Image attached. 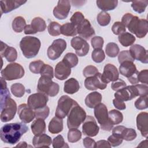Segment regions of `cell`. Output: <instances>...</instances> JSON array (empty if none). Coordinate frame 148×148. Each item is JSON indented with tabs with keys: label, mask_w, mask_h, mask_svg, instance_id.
<instances>
[{
	"label": "cell",
	"mask_w": 148,
	"mask_h": 148,
	"mask_svg": "<svg viewBox=\"0 0 148 148\" xmlns=\"http://www.w3.org/2000/svg\"><path fill=\"white\" fill-rule=\"evenodd\" d=\"M28 131V127L23 123L6 124L1 128V139L8 144L14 145Z\"/></svg>",
	"instance_id": "6da1fadb"
},
{
	"label": "cell",
	"mask_w": 148,
	"mask_h": 148,
	"mask_svg": "<svg viewBox=\"0 0 148 148\" xmlns=\"http://www.w3.org/2000/svg\"><path fill=\"white\" fill-rule=\"evenodd\" d=\"M40 40L34 36L23 37L20 42V47L25 57L31 58L35 57L40 47Z\"/></svg>",
	"instance_id": "7a4b0ae2"
},
{
	"label": "cell",
	"mask_w": 148,
	"mask_h": 148,
	"mask_svg": "<svg viewBox=\"0 0 148 148\" xmlns=\"http://www.w3.org/2000/svg\"><path fill=\"white\" fill-rule=\"evenodd\" d=\"M67 126L69 129L77 128L86 118L85 110L76 102L67 115Z\"/></svg>",
	"instance_id": "3957f363"
},
{
	"label": "cell",
	"mask_w": 148,
	"mask_h": 148,
	"mask_svg": "<svg viewBox=\"0 0 148 148\" xmlns=\"http://www.w3.org/2000/svg\"><path fill=\"white\" fill-rule=\"evenodd\" d=\"M130 32L134 34L136 37H145L148 31V22L146 19H140L136 16H133L125 25Z\"/></svg>",
	"instance_id": "277c9868"
},
{
	"label": "cell",
	"mask_w": 148,
	"mask_h": 148,
	"mask_svg": "<svg viewBox=\"0 0 148 148\" xmlns=\"http://www.w3.org/2000/svg\"><path fill=\"white\" fill-rule=\"evenodd\" d=\"M51 78L41 76L38 80L37 91L50 97L57 95L60 90L59 85L53 82Z\"/></svg>",
	"instance_id": "5b68a950"
},
{
	"label": "cell",
	"mask_w": 148,
	"mask_h": 148,
	"mask_svg": "<svg viewBox=\"0 0 148 148\" xmlns=\"http://www.w3.org/2000/svg\"><path fill=\"white\" fill-rule=\"evenodd\" d=\"M94 115L98 123L101 125V128L104 131H110L113 125L111 123L108 117V109L105 105L99 103L94 108Z\"/></svg>",
	"instance_id": "8992f818"
},
{
	"label": "cell",
	"mask_w": 148,
	"mask_h": 148,
	"mask_svg": "<svg viewBox=\"0 0 148 148\" xmlns=\"http://www.w3.org/2000/svg\"><path fill=\"white\" fill-rule=\"evenodd\" d=\"M2 77L6 80H13L21 79L24 75V69L19 64L13 62L8 64L7 66L1 70Z\"/></svg>",
	"instance_id": "52a82bcc"
},
{
	"label": "cell",
	"mask_w": 148,
	"mask_h": 148,
	"mask_svg": "<svg viewBox=\"0 0 148 148\" xmlns=\"http://www.w3.org/2000/svg\"><path fill=\"white\" fill-rule=\"evenodd\" d=\"M1 120L7 122L12 120L17 111V104L10 97L5 101L1 102Z\"/></svg>",
	"instance_id": "ba28073f"
},
{
	"label": "cell",
	"mask_w": 148,
	"mask_h": 148,
	"mask_svg": "<svg viewBox=\"0 0 148 148\" xmlns=\"http://www.w3.org/2000/svg\"><path fill=\"white\" fill-rule=\"evenodd\" d=\"M76 103V101L71 98L68 95L61 96L58 101V104L55 112L56 116L62 119L65 118Z\"/></svg>",
	"instance_id": "9c48e42d"
},
{
	"label": "cell",
	"mask_w": 148,
	"mask_h": 148,
	"mask_svg": "<svg viewBox=\"0 0 148 148\" xmlns=\"http://www.w3.org/2000/svg\"><path fill=\"white\" fill-rule=\"evenodd\" d=\"M66 48V42L65 40L63 39H56L47 49V57L51 60H55L60 57Z\"/></svg>",
	"instance_id": "30bf717a"
},
{
	"label": "cell",
	"mask_w": 148,
	"mask_h": 148,
	"mask_svg": "<svg viewBox=\"0 0 148 148\" xmlns=\"http://www.w3.org/2000/svg\"><path fill=\"white\" fill-rule=\"evenodd\" d=\"M49 98L47 95L42 92H37L29 95L27 99V105L33 110L47 106Z\"/></svg>",
	"instance_id": "8fae6325"
},
{
	"label": "cell",
	"mask_w": 148,
	"mask_h": 148,
	"mask_svg": "<svg viewBox=\"0 0 148 148\" xmlns=\"http://www.w3.org/2000/svg\"><path fill=\"white\" fill-rule=\"evenodd\" d=\"M139 96V92L136 85L126 86L114 93L115 98L123 101H127Z\"/></svg>",
	"instance_id": "7c38bea8"
},
{
	"label": "cell",
	"mask_w": 148,
	"mask_h": 148,
	"mask_svg": "<svg viewBox=\"0 0 148 148\" xmlns=\"http://www.w3.org/2000/svg\"><path fill=\"white\" fill-rule=\"evenodd\" d=\"M84 86L88 90H95L98 88L104 90L106 88L107 83H105L101 76V73L98 72L93 76L86 77L84 80Z\"/></svg>",
	"instance_id": "4fadbf2b"
},
{
	"label": "cell",
	"mask_w": 148,
	"mask_h": 148,
	"mask_svg": "<svg viewBox=\"0 0 148 148\" xmlns=\"http://www.w3.org/2000/svg\"><path fill=\"white\" fill-rule=\"evenodd\" d=\"M71 45L75 50L76 54L80 57L85 56L88 53L89 45L86 40L80 36L73 37L71 40Z\"/></svg>",
	"instance_id": "5bb4252c"
},
{
	"label": "cell",
	"mask_w": 148,
	"mask_h": 148,
	"mask_svg": "<svg viewBox=\"0 0 148 148\" xmlns=\"http://www.w3.org/2000/svg\"><path fill=\"white\" fill-rule=\"evenodd\" d=\"M99 128L94 118L91 116H86L82 125V132L84 135L88 136H95L99 132Z\"/></svg>",
	"instance_id": "9a60e30c"
},
{
	"label": "cell",
	"mask_w": 148,
	"mask_h": 148,
	"mask_svg": "<svg viewBox=\"0 0 148 148\" xmlns=\"http://www.w3.org/2000/svg\"><path fill=\"white\" fill-rule=\"evenodd\" d=\"M70 9L69 1H58L57 5L53 9V15L57 19L64 20L68 17Z\"/></svg>",
	"instance_id": "2e32d148"
},
{
	"label": "cell",
	"mask_w": 148,
	"mask_h": 148,
	"mask_svg": "<svg viewBox=\"0 0 148 148\" xmlns=\"http://www.w3.org/2000/svg\"><path fill=\"white\" fill-rule=\"evenodd\" d=\"M17 113L20 119L24 123H29L35 117L34 110L25 103H23L18 106Z\"/></svg>",
	"instance_id": "e0dca14e"
},
{
	"label": "cell",
	"mask_w": 148,
	"mask_h": 148,
	"mask_svg": "<svg viewBox=\"0 0 148 148\" xmlns=\"http://www.w3.org/2000/svg\"><path fill=\"white\" fill-rule=\"evenodd\" d=\"M134 58L142 63L147 64L148 62V54L147 50L141 45L135 44L130 47L129 50Z\"/></svg>",
	"instance_id": "ac0fdd59"
},
{
	"label": "cell",
	"mask_w": 148,
	"mask_h": 148,
	"mask_svg": "<svg viewBox=\"0 0 148 148\" xmlns=\"http://www.w3.org/2000/svg\"><path fill=\"white\" fill-rule=\"evenodd\" d=\"M76 30L77 33L79 34L80 37L85 39H89L95 34L93 27L90 22L87 19H84L76 27Z\"/></svg>",
	"instance_id": "d6986e66"
},
{
	"label": "cell",
	"mask_w": 148,
	"mask_h": 148,
	"mask_svg": "<svg viewBox=\"0 0 148 148\" xmlns=\"http://www.w3.org/2000/svg\"><path fill=\"white\" fill-rule=\"evenodd\" d=\"M103 81L108 83L110 82H114L119 79V73L116 67L111 64H107L103 68L102 74H101Z\"/></svg>",
	"instance_id": "ffe728a7"
},
{
	"label": "cell",
	"mask_w": 148,
	"mask_h": 148,
	"mask_svg": "<svg viewBox=\"0 0 148 148\" xmlns=\"http://www.w3.org/2000/svg\"><path fill=\"white\" fill-rule=\"evenodd\" d=\"M148 114L146 112H140L136 117V126L142 135L145 138L148 136Z\"/></svg>",
	"instance_id": "44dd1931"
},
{
	"label": "cell",
	"mask_w": 148,
	"mask_h": 148,
	"mask_svg": "<svg viewBox=\"0 0 148 148\" xmlns=\"http://www.w3.org/2000/svg\"><path fill=\"white\" fill-rule=\"evenodd\" d=\"M27 2V1H18V0H5L1 1V13H7L17 8L20 7L24 3Z\"/></svg>",
	"instance_id": "7402d4cb"
},
{
	"label": "cell",
	"mask_w": 148,
	"mask_h": 148,
	"mask_svg": "<svg viewBox=\"0 0 148 148\" xmlns=\"http://www.w3.org/2000/svg\"><path fill=\"white\" fill-rule=\"evenodd\" d=\"M0 54L1 57H5L9 62H13L16 60L17 57V53L14 47L8 46L2 41L1 42V51Z\"/></svg>",
	"instance_id": "603a6c76"
},
{
	"label": "cell",
	"mask_w": 148,
	"mask_h": 148,
	"mask_svg": "<svg viewBox=\"0 0 148 148\" xmlns=\"http://www.w3.org/2000/svg\"><path fill=\"white\" fill-rule=\"evenodd\" d=\"M71 73V69L65 63L61 61L57 63L55 67V77L60 80H63L67 79Z\"/></svg>",
	"instance_id": "cb8c5ba5"
},
{
	"label": "cell",
	"mask_w": 148,
	"mask_h": 148,
	"mask_svg": "<svg viewBox=\"0 0 148 148\" xmlns=\"http://www.w3.org/2000/svg\"><path fill=\"white\" fill-rule=\"evenodd\" d=\"M119 72L121 75L130 77L138 72L135 65L131 61H125L120 64L119 66Z\"/></svg>",
	"instance_id": "d4e9b609"
},
{
	"label": "cell",
	"mask_w": 148,
	"mask_h": 148,
	"mask_svg": "<svg viewBox=\"0 0 148 148\" xmlns=\"http://www.w3.org/2000/svg\"><path fill=\"white\" fill-rule=\"evenodd\" d=\"M32 143L34 147H49L52 143L51 138L45 134L39 135H35L32 139Z\"/></svg>",
	"instance_id": "484cf974"
},
{
	"label": "cell",
	"mask_w": 148,
	"mask_h": 148,
	"mask_svg": "<svg viewBox=\"0 0 148 148\" xmlns=\"http://www.w3.org/2000/svg\"><path fill=\"white\" fill-rule=\"evenodd\" d=\"M102 98V95L99 92L97 91L90 92L85 98V104L90 108H94L96 105L101 103Z\"/></svg>",
	"instance_id": "4316f807"
},
{
	"label": "cell",
	"mask_w": 148,
	"mask_h": 148,
	"mask_svg": "<svg viewBox=\"0 0 148 148\" xmlns=\"http://www.w3.org/2000/svg\"><path fill=\"white\" fill-rule=\"evenodd\" d=\"M49 131L51 134H58L63 130V121L57 116L52 118L48 126Z\"/></svg>",
	"instance_id": "83f0119b"
},
{
	"label": "cell",
	"mask_w": 148,
	"mask_h": 148,
	"mask_svg": "<svg viewBox=\"0 0 148 148\" xmlns=\"http://www.w3.org/2000/svg\"><path fill=\"white\" fill-rule=\"evenodd\" d=\"M80 85L79 82L75 78H70L64 83V91L69 94H73L79 91Z\"/></svg>",
	"instance_id": "f1b7e54d"
},
{
	"label": "cell",
	"mask_w": 148,
	"mask_h": 148,
	"mask_svg": "<svg viewBox=\"0 0 148 148\" xmlns=\"http://www.w3.org/2000/svg\"><path fill=\"white\" fill-rule=\"evenodd\" d=\"M31 128L34 135L43 134L46 131V123L44 119H36L32 122Z\"/></svg>",
	"instance_id": "f546056e"
},
{
	"label": "cell",
	"mask_w": 148,
	"mask_h": 148,
	"mask_svg": "<svg viewBox=\"0 0 148 148\" xmlns=\"http://www.w3.org/2000/svg\"><path fill=\"white\" fill-rule=\"evenodd\" d=\"M96 3L97 6L103 11L112 10L114 9L117 5L118 1L117 0H99L97 1Z\"/></svg>",
	"instance_id": "4dcf8cb0"
},
{
	"label": "cell",
	"mask_w": 148,
	"mask_h": 148,
	"mask_svg": "<svg viewBox=\"0 0 148 148\" xmlns=\"http://www.w3.org/2000/svg\"><path fill=\"white\" fill-rule=\"evenodd\" d=\"M30 25L35 34L38 32L44 31L46 28V24L45 21L39 17H35L32 20Z\"/></svg>",
	"instance_id": "1f68e13d"
},
{
	"label": "cell",
	"mask_w": 148,
	"mask_h": 148,
	"mask_svg": "<svg viewBox=\"0 0 148 148\" xmlns=\"http://www.w3.org/2000/svg\"><path fill=\"white\" fill-rule=\"evenodd\" d=\"M118 39L122 46L128 47L132 45L135 42V37L132 34L125 32L119 35Z\"/></svg>",
	"instance_id": "d6a6232c"
},
{
	"label": "cell",
	"mask_w": 148,
	"mask_h": 148,
	"mask_svg": "<svg viewBox=\"0 0 148 148\" xmlns=\"http://www.w3.org/2000/svg\"><path fill=\"white\" fill-rule=\"evenodd\" d=\"M61 34L67 36H76L77 34L76 27L71 23H66L61 25Z\"/></svg>",
	"instance_id": "836d02e7"
},
{
	"label": "cell",
	"mask_w": 148,
	"mask_h": 148,
	"mask_svg": "<svg viewBox=\"0 0 148 148\" xmlns=\"http://www.w3.org/2000/svg\"><path fill=\"white\" fill-rule=\"evenodd\" d=\"M108 117L110 121L113 125L119 124L123 120V115L119 110L113 109L108 112Z\"/></svg>",
	"instance_id": "e575fe53"
},
{
	"label": "cell",
	"mask_w": 148,
	"mask_h": 148,
	"mask_svg": "<svg viewBox=\"0 0 148 148\" xmlns=\"http://www.w3.org/2000/svg\"><path fill=\"white\" fill-rule=\"evenodd\" d=\"M25 19L21 16H17L14 18L12 22V28L16 32H21L24 29L26 26Z\"/></svg>",
	"instance_id": "d590c367"
},
{
	"label": "cell",
	"mask_w": 148,
	"mask_h": 148,
	"mask_svg": "<svg viewBox=\"0 0 148 148\" xmlns=\"http://www.w3.org/2000/svg\"><path fill=\"white\" fill-rule=\"evenodd\" d=\"M70 68L76 66L78 64V58L73 53H68L65 54L62 60Z\"/></svg>",
	"instance_id": "8d00e7d4"
},
{
	"label": "cell",
	"mask_w": 148,
	"mask_h": 148,
	"mask_svg": "<svg viewBox=\"0 0 148 148\" xmlns=\"http://www.w3.org/2000/svg\"><path fill=\"white\" fill-rule=\"evenodd\" d=\"M137 134L133 128H128L125 127L120 134V136L123 139L127 141H131L136 138Z\"/></svg>",
	"instance_id": "74e56055"
},
{
	"label": "cell",
	"mask_w": 148,
	"mask_h": 148,
	"mask_svg": "<svg viewBox=\"0 0 148 148\" xmlns=\"http://www.w3.org/2000/svg\"><path fill=\"white\" fill-rule=\"evenodd\" d=\"M105 52L108 57H115L119 53V47L116 43L110 42L106 46Z\"/></svg>",
	"instance_id": "f35d334b"
},
{
	"label": "cell",
	"mask_w": 148,
	"mask_h": 148,
	"mask_svg": "<svg viewBox=\"0 0 148 148\" xmlns=\"http://www.w3.org/2000/svg\"><path fill=\"white\" fill-rule=\"evenodd\" d=\"M147 5H148L147 0L135 1L132 2L131 7L132 8L133 10L135 12L138 13H142L145 12Z\"/></svg>",
	"instance_id": "ab89813d"
},
{
	"label": "cell",
	"mask_w": 148,
	"mask_h": 148,
	"mask_svg": "<svg viewBox=\"0 0 148 148\" xmlns=\"http://www.w3.org/2000/svg\"><path fill=\"white\" fill-rule=\"evenodd\" d=\"M10 90L13 95L18 98H20L23 97L25 91L24 86L22 84L19 83L13 84L11 86Z\"/></svg>",
	"instance_id": "60d3db41"
},
{
	"label": "cell",
	"mask_w": 148,
	"mask_h": 148,
	"mask_svg": "<svg viewBox=\"0 0 148 148\" xmlns=\"http://www.w3.org/2000/svg\"><path fill=\"white\" fill-rule=\"evenodd\" d=\"M82 138V133L77 128H70L68 132V140L71 143L79 141Z\"/></svg>",
	"instance_id": "b9f144b4"
},
{
	"label": "cell",
	"mask_w": 148,
	"mask_h": 148,
	"mask_svg": "<svg viewBox=\"0 0 148 148\" xmlns=\"http://www.w3.org/2000/svg\"><path fill=\"white\" fill-rule=\"evenodd\" d=\"M110 14L105 11L101 12L97 16V20L101 26H106L110 21Z\"/></svg>",
	"instance_id": "7bdbcfd3"
},
{
	"label": "cell",
	"mask_w": 148,
	"mask_h": 148,
	"mask_svg": "<svg viewBox=\"0 0 148 148\" xmlns=\"http://www.w3.org/2000/svg\"><path fill=\"white\" fill-rule=\"evenodd\" d=\"M61 25L57 22H51L47 28L49 34L53 36L60 35L61 34Z\"/></svg>",
	"instance_id": "ee69618b"
},
{
	"label": "cell",
	"mask_w": 148,
	"mask_h": 148,
	"mask_svg": "<svg viewBox=\"0 0 148 148\" xmlns=\"http://www.w3.org/2000/svg\"><path fill=\"white\" fill-rule=\"evenodd\" d=\"M91 58L94 62L100 63L102 62L105 58V53L102 49H94L91 53Z\"/></svg>",
	"instance_id": "f6af8a7d"
},
{
	"label": "cell",
	"mask_w": 148,
	"mask_h": 148,
	"mask_svg": "<svg viewBox=\"0 0 148 148\" xmlns=\"http://www.w3.org/2000/svg\"><path fill=\"white\" fill-rule=\"evenodd\" d=\"M44 64V62L41 60L32 61L29 64V69L31 72L35 74H38L40 73Z\"/></svg>",
	"instance_id": "bcb514c9"
},
{
	"label": "cell",
	"mask_w": 148,
	"mask_h": 148,
	"mask_svg": "<svg viewBox=\"0 0 148 148\" xmlns=\"http://www.w3.org/2000/svg\"><path fill=\"white\" fill-rule=\"evenodd\" d=\"M118 60L119 62L121 64L125 61L134 62L135 60L129 50H123L119 53L118 56Z\"/></svg>",
	"instance_id": "7dc6e473"
},
{
	"label": "cell",
	"mask_w": 148,
	"mask_h": 148,
	"mask_svg": "<svg viewBox=\"0 0 148 148\" xmlns=\"http://www.w3.org/2000/svg\"><path fill=\"white\" fill-rule=\"evenodd\" d=\"M34 112L36 119H42L45 120L48 117L50 113V109L47 106H46L43 108L34 110Z\"/></svg>",
	"instance_id": "c3c4849f"
},
{
	"label": "cell",
	"mask_w": 148,
	"mask_h": 148,
	"mask_svg": "<svg viewBox=\"0 0 148 148\" xmlns=\"http://www.w3.org/2000/svg\"><path fill=\"white\" fill-rule=\"evenodd\" d=\"M53 147L54 148L68 147L69 146L65 142L64 138L61 135H58L53 140Z\"/></svg>",
	"instance_id": "681fc988"
},
{
	"label": "cell",
	"mask_w": 148,
	"mask_h": 148,
	"mask_svg": "<svg viewBox=\"0 0 148 148\" xmlns=\"http://www.w3.org/2000/svg\"><path fill=\"white\" fill-rule=\"evenodd\" d=\"M112 31L114 35H120L124 32H125L126 27L120 21L115 22L112 27Z\"/></svg>",
	"instance_id": "f907efd6"
},
{
	"label": "cell",
	"mask_w": 148,
	"mask_h": 148,
	"mask_svg": "<svg viewBox=\"0 0 148 148\" xmlns=\"http://www.w3.org/2000/svg\"><path fill=\"white\" fill-rule=\"evenodd\" d=\"M147 95L140 96V97L135 102V108L138 110H143L147 108Z\"/></svg>",
	"instance_id": "816d5d0a"
},
{
	"label": "cell",
	"mask_w": 148,
	"mask_h": 148,
	"mask_svg": "<svg viewBox=\"0 0 148 148\" xmlns=\"http://www.w3.org/2000/svg\"><path fill=\"white\" fill-rule=\"evenodd\" d=\"M84 19V16L82 14V13L80 12H76L71 17L70 21L71 23L73 24L76 27Z\"/></svg>",
	"instance_id": "f5cc1de1"
},
{
	"label": "cell",
	"mask_w": 148,
	"mask_h": 148,
	"mask_svg": "<svg viewBox=\"0 0 148 148\" xmlns=\"http://www.w3.org/2000/svg\"><path fill=\"white\" fill-rule=\"evenodd\" d=\"M98 72H99L98 70L95 66L93 65H88L84 68L83 74L84 77H88L94 76Z\"/></svg>",
	"instance_id": "db71d44e"
},
{
	"label": "cell",
	"mask_w": 148,
	"mask_h": 148,
	"mask_svg": "<svg viewBox=\"0 0 148 148\" xmlns=\"http://www.w3.org/2000/svg\"><path fill=\"white\" fill-rule=\"evenodd\" d=\"M104 41L103 39L99 36L93 37L91 40V44L94 49H102Z\"/></svg>",
	"instance_id": "11a10c76"
},
{
	"label": "cell",
	"mask_w": 148,
	"mask_h": 148,
	"mask_svg": "<svg viewBox=\"0 0 148 148\" xmlns=\"http://www.w3.org/2000/svg\"><path fill=\"white\" fill-rule=\"evenodd\" d=\"M40 74L41 76H45L53 79L54 76L53 67L48 64H44L40 71Z\"/></svg>",
	"instance_id": "9f6ffc18"
},
{
	"label": "cell",
	"mask_w": 148,
	"mask_h": 148,
	"mask_svg": "<svg viewBox=\"0 0 148 148\" xmlns=\"http://www.w3.org/2000/svg\"><path fill=\"white\" fill-rule=\"evenodd\" d=\"M123 139L121 138L114 134L109 136L108 138V141L109 142L111 146L113 147H116L121 145L123 142Z\"/></svg>",
	"instance_id": "6f0895ef"
},
{
	"label": "cell",
	"mask_w": 148,
	"mask_h": 148,
	"mask_svg": "<svg viewBox=\"0 0 148 148\" xmlns=\"http://www.w3.org/2000/svg\"><path fill=\"white\" fill-rule=\"evenodd\" d=\"M126 86V83L120 79H118L117 80L113 82V83L111 84L112 89L115 91H117Z\"/></svg>",
	"instance_id": "680465c9"
},
{
	"label": "cell",
	"mask_w": 148,
	"mask_h": 148,
	"mask_svg": "<svg viewBox=\"0 0 148 148\" xmlns=\"http://www.w3.org/2000/svg\"><path fill=\"white\" fill-rule=\"evenodd\" d=\"M137 78L139 82L145 83L147 84L148 83V71L145 69L138 72L137 75Z\"/></svg>",
	"instance_id": "91938a15"
},
{
	"label": "cell",
	"mask_w": 148,
	"mask_h": 148,
	"mask_svg": "<svg viewBox=\"0 0 148 148\" xmlns=\"http://www.w3.org/2000/svg\"><path fill=\"white\" fill-rule=\"evenodd\" d=\"M83 145L86 148H95L97 147L95 141L90 137H86L83 140Z\"/></svg>",
	"instance_id": "94428289"
},
{
	"label": "cell",
	"mask_w": 148,
	"mask_h": 148,
	"mask_svg": "<svg viewBox=\"0 0 148 148\" xmlns=\"http://www.w3.org/2000/svg\"><path fill=\"white\" fill-rule=\"evenodd\" d=\"M113 103L114 107L119 110H124L126 108V106L124 101L117 98H114L113 100Z\"/></svg>",
	"instance_id": "6125c7cd"
},
{
	"label": "cell",
	"mask_w": 148,
	"mask_h": 148,
	"mask_svg": "<svg viewBox=\"0 0 148 148\" xmlns=\"http://www.w3.org/2000/svg\"><path fill=\"white\" fill-rule=\"evenodd\" d=\"M97 147H111L109 142L105 140H100L96 142Z\"/></svg>",
	"instance_id": "be15d7a7"
},
{
	"label": "cell",
	"mask_w": 148,
	"mask_h": 148,
	"mask_svg": "<svg viewBox=\"0 0 148 148\" xmlns=\"http://www.w3.org/2000/svg\"><path fill=\"white\" fill-rule=\"evenodd\" d=\"M138 71L137 72H136L135 74H134L133 75H132L131 76H130V77L128 78V81L132 84H136L137 83H139V81L138 80L137 78V75L138 73Z\"/></svg>",
	"instance_id": "e7e4bbea"
},
{
	"label": "cell",
	"mask_w": 148,
	"mask_h": 148,
	"mask_svg": "<svg viewBox=\"0 0 148 148\" xmlns=\"http://www.w3.org/2000/svg\"><path fill=\"white\" fill-rule=\"evenodd\" d=\"M28 146H27V144L25 142H20L18 145H16V147H27Z\"/></svg>",
	"instance_id": "03108f58"
}]
</instances>
